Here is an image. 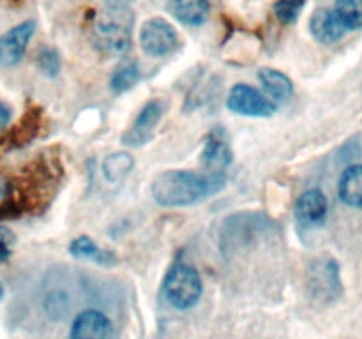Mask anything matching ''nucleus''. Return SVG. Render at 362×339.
Returning a JSON list of instances; mask_svg holds the SVG:
<instances>
[{
	"mask_svg": "<svg viewBox=\"0 0 362 339\" xmlns=\"http://www.w3.org/2000/svg\"><path fill=\"white\" fill-rule=\"evenodd\" d=\"M310 30L317 41L324 42V44H332V42L339 41L345 34L343 27L339 25L338 18H336L334 11L331 9H318L315 11L310 21Z\"/></svg>",
	"mask_w": 362,
	"mask_h": 339,
	"instance_id": "f8f14e48",
	"label": "nucleus"
},
{
	"mask_svg": "<svg viewBox=\"0 0 362 339\" xmlns=\"http://www.w3.org/2000/svg\"><path fill=\"white\" fill-rule=\"evenodd\" d=\"M332 11L345 32L362 28V0H336Z\"/></svg>",
	"mask_w": 362,
	"mask_h": 339,
	"instance_id": "dca6fc26",
	"label": "nucleus"
},
{
	"mask_svg": "<svg viewBox=\"0 0 362 339\" xmlns=\"http://www.w3.org/2000/svg\"><path fill=\"white\" fill-rule=\"evenodd\" d=\"M133 168V157L126 152H117V154L108 155L103 162V173H105L108 182H120L129 175Z\"/></svg>",
	"mask_w": 362,
	"mask_h": 339,
	"instance_id": "a211bd4d",
	"label": "nucleus"
},
{
	"mask_svg": "<svg viewBox=\"0 0 362 339\" xmlns=\"http://www.w3.org/2000/svg\"><path fill=\"white\" fill-rule=\"evenodd\" d=\"M140 46L151 56H168L179 48V34L163 18H148L140 28Z\"/></svg>",
	"mask_w": 362,
	"mask_h": 339,
	"instance_id": "20e7f679",
	"label": "nucleus"
},
{
	"mask_svg": "<svg viewBox=\"0 0 362 339\" xmlns=\"http://www.w3.org/2000/svg\"><path fill=\"white\" fill-rule=\"evenodd\" d=\"M303 9L304 0H278V2L274 4V7H272L276 18L285 25L297 21V18L300 16Z\"/></svg>",
	"mask_w": 362,
	"mask_h": 339,
	"instance_id": "6ab92c4d",
	"label": "nucleus"
},
{
	"mask_svg": "<svg viewBox=\"0 0 362 339\" xmlns=\"http://www.w3.org/2000/svg\"><path fill=\"white\" fill-rule=\"evenodd\" d=\"M69 253L74 258H81V260L94 261L99 265H113L117 263V256L112 251H106L103 247H99L90 237L81 235L76 237L73 242L69 244Z\"/></svg>",
	"mask_w": 362,
	"mask_h": 339,
	"instance_id": "4468645a",
	"label": "nucleus"
},
{
	"mask_svg": "<svg viewBox=\"0 0 362 339\" xmlns=\"http://www.w3.org/2000/svg\"><path fill=\"white\" fill-rule=\"evenodd\" d=\"M11 196V184L7 180L0 179V208L7 203Z\"/></svg>",
	"mask_w": 362,
	"mask_h": 339,
	"instance_id": "b1692460",
	"label": "nucleus"
},
{
	"mask_svg": "<svg viewBox=\"0 0 362 339\" xmlns=\"http://www.w3.org/2000/svg\"><path fill=\"white\" fill-rule=\"evenodd\" d=\"M35 32L34 21H23L0 37V66H16L23 59L27 46Z\"/></svg>",
	"mask_w": 362,
	"mask_h": 339,
	"instance_id": "6e6552de",
	"label": "nucleus"
},
{
	"mask_svg": "<svg viewBox=\"0 0 362 339\" xmlns=\"http://www.w3.org/2000/svg\"><path fill=\"white\" fill-rule=\"evenodd\" d=\"M2 293H4V288H2V282H0V299H2Z\"/></svg>",
	"mask_w": 362,
	"mask_h": 339,
	"instance_id": "393cba45",
	"label": "nucleus"
},
{
	"mask_svg": "<svg viewBox=\"0 0 362 339\" xmlns=\"http://www.w3.org/2000/svg\"><path fill=\"white\" fill-rule=\"evenodd\" d=\"M258 80L264 85L265 92L271 95L274 101H286L293 94V83L285 73L272 67H265L258 73Z\"/></svg>",
	"mask_w": 362,
	"mask_h": 339,
	"instance_id": "2eb2a0df",
	"label": "nucleus"
},
{
	"mask_svg": "<svg viewBox=\"0 0 362 339\" xmlns=\"http://www.w3.org/2000/svg\"><path fill=\"white\" fill-rule=\"evenodd\" d=\"M113 325L105 313L85 309L73 320L69 339H113Z\"/></svg>",
	"mask_w": 362,
	"mask_h": 339,
	"instance_id": "1a4fd4ad",
	"label": "nucleus"
},
{
	"mask_svg": "<svg viewBox=\"0 0 362 339\" xmlns=\"http://www.w3.org/2000/svg\"><path fill=\"white\" fill-rule=\"evenodd\" d=\"M329 203L325 194L320 189H308L299 194L293 207L297 222L304 228H315L320 226L327 218Z\"/></svg>",
	"mask_w": 362,
	"mask_h": 339,
	"instance_id": "9d476101",
	"label": "nucleus"
},
{
	"mask_svg": "<svg viewBox=\"0 0 362 339\" xmlns=\"http://www.w3.org/2000/svg\"><path fill=\"white\" fill-rule=\"evenodd\" d=\"M138 80H140V67L134 60H129V62H122L115 67L112 78H110V88L115 94H122V92L131 90L138 83Z\"/></svg>",
	"mask_w": 362,
	"mask_h": 339,
	"instance_id": "f3484780",
	"label": "nucleus"
},
{
	"mask_svg": "<svg viewBox=\"0 0 362 339\" xmlns=\"http://www.w3.org/2000/svg\"><path fill=\"white\" fill-rule=\"evenodd\" d=\"M11 117H13V112H11L9 106L6 102L0 101V131L6 129L11 122Z\"/></svg>",
	"mask_w": 362,
	"mask_h": 339,
	"instance_id": "4be33fe9",
	"label": "nucleus"
},
{
	"mask_svg": "<svg viewBox=\"0 0 362 339\" xmlns=\"http://www.w3.org/2000/svg\"><path fill=\"white\" fill-rule=\"evenodd\" d=\"M37 66L39 71L46 76L53 78L59 74L60 71V59H59V53L52 48H45L39 52L37 55Z\"/></svg>",
	"mask_w": 362,
	"mask_h": 339,
	"instance_id": "aec40b11",
	"label": "nucleus"
},
{
	"mask_svg": "<svg viewBox=\"0 0 362 339\" xmlns=\"http://www.w3.org/2000/svg\"><path fill=\"white\" fill-rule=\"evenodd\" d=\"M131 32H133L131 9H105L92 25V46L105 56L124 55L131 48Z\"/></svg>",
	"mask_w": 362,
	"mask_h": 339,
	"instance_id": "f03ea898",
	"label": "nucleus"
},
{
	"mask_svg": "<svg viewBox=\"0 0 362 339\" xmlns=\"http://www.w3.org/2000/svg\"><path fill=\"white\" fill-rule=\"evenodd\" d=\"M16 247V235L7 226L0 225V263L9 260Z\"/></svg>",
	"mask_w": 362,
	"mask_h": 339,
	"instance_id": "412c9836",
	"label": "nucleus"
},
{
	"mask_svg": "<svg viewBox=\"0 0 362 339\" xmlns=\"http://www.w3.org/2000/svg\"><path fill=\"white\" fill-rule=\"evenodd\" d=\"M232 159L233 154L228 136L221 127H214L205 138L204 150H202V166L205 168V173L225 175V170L228 168Z\"/></svg>",
	"mask_w": 362,
	"mask_h": 339,
	"instance_id": "423d86ee",
	"label": "nucleus"
},
{
	"mask_svg": "<svg viewBox=\"0 0 362 339\" xmlns=\"http://www.w3.org/2000/svg\"><path fill=\"white\" fill-rule=\"evenodd\" d=\"M225 175L168 170L152 180V198L161 207H189L225 187Z\"/></svg>",
	"mask_w": 362,
	"mask_h": 339,
	"instance_id": "f257e3e1",
	"label": "nucleus"
},
{
	"mask_svg": "<svg viewBox=\"0 0 362 339\" xmlns=\"http://www.w3.org/2000/svg\"><path fill=\"white\" fill-rule=\"evenodd\" d=\"M338 193L345 205L354 208H362V165L349 166L341 173Z\"/></svg>",
	"mask_w": 362,
	"mask_h": 339,
	"instance_id": "ddd939ff",
	"label": "nucleus"
},
{
	"mask_svg": "<svg viewBox=\"0 0 362 339\" xmlns=\"http://www.w3.org/2000/svg\"><path fill=\"white\" fill-rule=\"evenodd\" d=\"M166 9L175 20L189 27L205 23L211 13L209 0H166Z\"/></svg>",
	"mask_w": 362,
	"mask_h": 339,
	"instance_id": "9b49d317",
	"label": "nucleus"
},
{
	"mask_svg": "<svg viewBox=\"0 0 362 339\" xmlns=\"http://www.w3.org/2000/svg\"><path fill=\"white\" fill-rule=\"evenodd\" d=\"M163 112H165V105L159 99H152L148 101L144 108L140 109L138 117L134 119L133 126L129 127L127 133H124L122 143L127 147H141V145L148 143L154 136V131L158 127L159 120H161Z\"/></svg>",
	"mask_w": 362,
	"mask_h": 339,
	"instance_id": "0eeeda50",
	"label": "nucleus"
},
{
	"mask_svg": "<svg viewBox=\"0 0 362 339\" xmlns=\"http://www.w3.org/2000/svg\"><path fill=\"white\" fill-rule=\"evenodd\" d=\"M131 2H133V0H105V9L127 11L131 9Z\"/></svg>",
	"mask_w": 362,
	"mask_h": 339,
	"instance_id": "5701e85b",
	"label": "nucleus"
},
{
	"mask_svg": "<svg viewBox=\"0 0 362 339\" xmlns=\"http://www.w3.org/2000/svg\"><path fill=\"white\" fill-rule=\"evenodd\" d=\"M163 292L168 302L177 309H189L200 300L204 292L200 272L187 263H175L166 274Z\"/></svg>",
	"mask_w": 362,
	"mask_h": 339,
	"instance_id": "7ed1b4c3",
	"label": "nucleus"
},
{
	"mask_svg": "<svg viewBox=\"0 0 362 339\" xmlns=\"http://www.w3.org/2000/svg\"><path fill=\"white\" fill-rule=\"evenodd\" d=\"M226 108L244 117H271L276 113V105L255 87L246 83L233 85L226 97Z\"/></svg>",
	"mask_w": 362,
	"mask_h": 339,
	"instance_id": "39448f33",
	"label": "nucleus"
}]
</instances>
